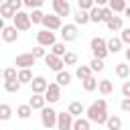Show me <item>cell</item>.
<instances>
[{"label": "cell", "mask_w": 130, "mask_h": 130, "mask_svg": "<svg viewBox=\"0 0 130 130\" xmlns=\"http://www.w3.org/2000/svg\"><path fill=\"white\" fill-rule=\"evenodd\" d=\"M28 106H30L32 110H43V108L47 106V100H45L43 93H32L30 100H28Z\"/></svg>", "instance_id": "obj_15"}, {"label": "cell", "mask_w": 130, "mask_h": 130, "mask_svg": "<svg viewBox=\"0 0 130 130\" xmlns=\"http://www.w3.org/2000/svg\"><path fill=\"white\" fill-rule=\"evenodd\" d=\"M89 69H91V73H100V71H104V59L93 57V59L89 61Z\"/></svg>", "instance_id": "obj_36"}, {"label": "cell", "mask_w": 130, "mask_h": 130, "mask_svg": "<svg viewBox=\"0 0 130 130\" xmlns=\"http://www.w3.org/2000/svg\"><path fill=\"white\" fill-rule=\"evenodd\" d=\"M89 49H91L93 57H98V59H106L110 55L108 53V47H106V39H102V37H93L89 41Z\"/></svg>", "instance_id": "obj_3"}, {"label": "cell", "mask_w": 130, "mask_h": 130, "mask_svg": "<svg viewBox=\"0 0 130 130\" xmlns=\"http://www.w3.org/2000/svg\"><path fill=\"white\" fill-rule=\"evenodd\" d=\"M67 112H69L73 118H79L81 114H85V106H83L81 102H71L69 108H67Z\"/></svg>", "instance_id": "obj_19"}, {"label": "cell", "mask_w": 130, "mask_h": 130, "mask_svg": "<svg viewBox=\"0 0 130 130\" xmlns=\"http://www.w3.org/2000/svg\"><path fill=\"white\" fill-rule=\"evenodd\" d=\"M98 91H100L102 95H108V93L114 91V83H112L110 79H102V81H98Z\"/></svg>", "instance_id": "obj_22"}, {"label": "cell", "mask_w": 130, "mask_h": 130, "mask_svg": "<svg viewBox=\"0 0 130 130\" xmlns=\"http://www.w3.org/2000/svg\"><path fill=\"white\" fill-rule=\"evenodd\" d=\"M106 26H108V30H112V32H118V30H122L124 28V20H122V16H112L108 22H106Z\"/></svg>", "instance_id": "obj_16"}, {"label": "cell", "mask_w": 130, "mask_h": 130, "mask_svg": "<svg viewBox=\"0 0 130 130\" xmlns=\"http://www.w3.org/2000/svg\"><path fill=\"white\" fill-rule=\"evenodd\" d=\"M89 75H91V69H89V65H77V69H75V77H77L79 81L87 79Z\"/></svg>", "instance_id": "obj_27"}, {"label": "cell", "mask_w": 130, "mask_h": 130, "mask_svg": "<svg viewBox=\"0 0 130 130\" xmlns=\"http://www.w3.org/2000/svg\"><path fill=\"white\" fill-rule=\"evenodd\" d=\"M59 30H61V39H63V43H71V41H75L77 35H79L75 22H73V24H63Z\"/></svg>", "instance_id": "obj_9"}, {"label": "cell", "mask_w": 130, "mask_h": 130, "mask_svg": "<svg viewBox=\"0 0 130 130\" xmlns=\"http://www.w3.org/2000/svg\"><path fill=\"white\" fill-rule=\"evenodd\" d=\"M0 37H2L4 43H16V41H18V30H16L14 24H6V26L0 30Z\"/></svg>", "instance_id": "obj_12"}, {"label": "cell", "mask_w": 130, "mask_h": 130, "mask_svg": "<svg viewBox=\"0 0 130 130\" xmlns=\"http://www.w3.org/2000/svg\"><path fill=\"white\" fill-rule=\"evenodd\" d=\"M122 39L120 37H112V39H108L106 41V47H108V53H120L122 51Z\"/></svg>", "instance_id": "obj_17"}, {"label": "cell", "mask_w": 130, "mask_h": 130, "mask_svg": "<svg viewBox=\"0 0 130 130\" xmlns=\"http://www.w3.org/2000/svg\"><path fill=\"white\" fill-rule=\"evenodd\" d=\"M114 73H116V77H120V79H128V77H130V65H128V63H118L116 69H114Z\"/></svg>", "instance_id": "obj_20"}, {"label": "cell", "mask_w": 130, "mask_h": 130, "mask_svg": "<svg viewBox=\"0 0 130 130\" xmlns=\"http://www.w3.org/2000/svg\"><path fill=\"white\" fill-rule=\"evenodd\" d=\"M73 20H75V24H87L89 22V12L87 10H77L75 14H73Z\"/></svg>", "instance_id": "obj_26"}, {"label": "cell", "mask_w": 130, "mask_h": 130, "mask_svg": "<svg viewBox=\"0 0 130 130\" xmlns=\"http://www.w3.org/2000/svg\"><path fill=\"white\" fill-rule=\"evenodd\" d=\"M28 16H30V22H32V24H41V22H43L45 12H43L41 8H32V10L28 12Z\"/></svg>", "instance_id": "obj_30"}, {"label": "cell", "mask_w": 130, "mask_h": 130, "mask_svg": "<svg viewBox=\"0 0 130 130\" xmlns=\"http://www.w3.org/2000/svg\"><path fill=\"white\" fill-rule=\"evenodd\" d=\"M16 67H6V69H2V79L4 81H10V79H16Z\"/></svg>", "instance_id": "obj_38"}, {"label": "cell", "mask_w": 130, "mask_h": 130, "mask_svg": "<svg viewBox=\"0 0 130 130\" xmlns=\"http://www.w3.org/2000/svg\"><path fill=\"white\" fill-rule=\"evenodd\" d=\"M77 6H79V10H89L95 4H93V0H77Z\"/></svg>", "instance_id": "obj_42"}, {"label": "cell", "mask_w": 130, "mask_h": 130, "mask_svg": "<svg viewBox=\"0 0 130 130\" xmlns=\"http://www.w3.org/2000/svg\"><path fill=\"white\" fill-rule=\"evenodd\" d=\"M108 116H110V114H108V102H106L104 98H98L89 108H85V118H87L89 122L98 124V126L106 124Z\"/></svg>", "instance_id": "obj_1"}, {"label": "cell", "mask_w": 130, "mask_h": 130, "mask_svg": "<svg viewBox=\"0 0 130 130\" xmlns=\"http://www.w3.org/2000/svg\"><path fill=\"white\" fill-rule=\"evenodd\" d=\"M30 89H32V93H45V89H47V85H49V81L43 77V75H35L32 79H30Z\"/></svg>", "instance_id": "obj_14"}, {"label": "cell", "mask_w": 130, "mask_h": 130, "mask_svg": "<svg viewBox=\"0 0 130 130\" xmlns=\"http://www.w3.org/2000/svg\"><path fill=\"white\" fill-rule=\"evenodd\" d=\"M4 26H6V20H4V18H2V16H0V30H2V28H4Z\"/></svg>", "instance_id": "obj_49"}, {"label": "cell", "mask_w": 130, "mask_h": 130, "mask_svg": "<svg viewBox=\"0 0 130 130\" xmlns=\"http://www.w3.org/2000/svg\"><path fill=\"white\" fill-rule=\"evenodd\" d=\"M120 39H122V43H126V45L130 47V28H122V32H120Z\"/></svg>", "instance_id": "obj_43"}, {"label": "cell", "mask_w": 130, "mask_h": 130, "mask_svg": "<svg viewBox=\"0 0 130 130\" xmlns=\"http://www.w3.org/2000/svg\"><path fill=\"white\" fill-rule=\"evenodd\" d=\"M43 95H45V100H47L49 104H57V102L61 100V85H59L57 81H53V83H49Z\"/></svg>", "instance_id": "obj_5"}, {"label": "cell", "mask_w": 130, "mask_h": 130, "mask_svg": "<svg viewBox=\"0 0 130 130\" xmlns=\"http://www.w3.org/2000/svg\"><path fill=\"white\" fill-rule=\"evenodd\" d=\"M2 2H4V0H0V4H2Z\"/></svg>", "instance_id": "obj_52"}, {"label": "cell", "mask_w": 130, "mask_h": 130, "mask_svg": "<svg viewBox=\"0 0 130 130\" xmlns=\"http://www.w3.org/2000/svg\"><path fill=\"white\" fill-rule=\"evenodd\" d=\"M30 53H32V57H35V59H43V57L47 55V51H45V47H41V45H37V47H35V49L30 51Z\"/></svg>", "instance_id": "obj_41"}, {"label": "cell", "mask_w": 130, "mask_h": 130, "mask_svg": "<svg viewBox=\"0 0 130 130\" xmlns=\"http://www.w3.org/2000/svg\"><path fill=\"white\" fill-rule=\"evenodd\" d=\"M87 12H89V22H102V6H93Z\"/></svg>", "instance_id": "obj_32"}, {"label": "cell", "mask_w": 130, "mask_h": 130, "mask_svg": "<svg viewBox=\"0 0 130 130\" xmlns=\"http://www.w3.org/2000/svg\"><path fill=\"white\" fill-rule=\"evenodd\" d=\"M122 98H130V81L122 83Z\"/></svg>", "instance_id": "obj_44"}, {"label": "cell", "mask_w": 130, "mask_h": 130, "mask_svg": "<svg viewBox=\"0 0 130 130\" xmlns=\"http://www.w3.org/2000/svg\"><path fill=\"white\" fill-rule=\"evenodd\" d=\"M95 6H108V0H93Z\"/></svg>", "instance_id": "obj_47"}, {"label": "cell", "mask_w": 130, "mask_h": 130, "mask_svg": "<svg viewBox=\"0 0 130 130\" xmlns=\"http://www.w3.org/2000/svg\"><path fill=\"white\" fill-rule=\"evenodd\" d=\"M89 124H91V122H89L87 118H81V116H79V118H75V120H73L71 130H89Z\"/></svg>", "instance_id": "obj_29"}, {"label": "cell", "mask_w": 130, "mask_h": 130, "mask_svg": "<svg viewBox=\"0 0 130 130\" xmlns=\"http://www.w3.org/2000/svg\"><path fill=\"white\" fill-rule=\"evenodd\" d=\"M43 61H45V65L51 69V71H61V69H65V63H63V59L61 57H57V55H53V53H47L45 57H43Z\"/></svg>", "instance_id": "obj_7"}, {"label": "cell", "mask_w": 130, "mask_h": 130, "mask_svg": "<svg viewBox=\"0 0 130 130\" xmlns=\"http://www.w3.org/2000/svg\"><path fill=\"white\" fill-rule=\"evenodd\" d=\"M124 55H126V61H128V63H130V47H128V49H126V51H124Z\"/></svg>", "instance_id": "obj_48"}, {"label": "cell", "mask_w": 130, "mask_h": 130, "mask_svg": "<svg viewBox=\"0 0 130 130\" xmlns=\"http://www.w3.org/2000/svg\"><path fill=\"white\" fill-rule=\"evenodd\" d=\"M71 79H73V75L69 73V71H65V69H61V71H57V75H55V81L63 87V85H69L71 83Z\"/></svg>", "instance_id": "obj_18"}, {"label": "cell", "mask_w": 130, "mask_h": 130, "mask_svg": "<svg viewBox=\"0 0 130 130\" xmlns=\"http://www.w3.org/2000/svg\"><path fill=\"white\" fill-rule=\"evenodd\" d=\"M108 6L112 8L114 14H120V12H124V8L128 6V2H126V0H108Z\"/></svg>", "instance_id": "obj_24"}, {"label": "cell", "mask_w": 130, "mask_h": 130, "mask_svg": "<svg viewBox=\"0 0 130 130\" xmlns=\"http://www.w3.org/2000/svg\"><path fill=\"white\" fill-rule=\"evenodd\" d=\"M106 130H108V128H106Z\"/></svg>", "instance_id": "obj_53"}, {"label": "cell", "mask_w": 130, "mask_h": 130, "mask_svg": "<svg viewBox=\"0 0 130 130\" xmlns=\"http://www.w3.org/2000/svg\"><path fill=\"white\" fill-rule=\"evenodd\" d=\"M53 43H57V39H55V32H53V30L41 28V30L37 32V45H41V47H51Z\"/></svg>", "instance_id": "obj_6"}, {"label": "cell", "mask_w": 130, "mask_h": 130, "mask_svg": "<svg viewBox=\"0 0 130 130\" xmlns=\"http://www.w3.org/2000/svg\"><path fill=\"white\" fill-rule=\"evenodd\" d=\"M120 108H122L124 112H130V98H122V102H120Z\"/></svg>", "instance_id": "obj_45"}, {"label": "cell", "mask_w": 130, "mask_h": 130, "mask_svg": "<svg viewBox=\"0 0 130 130\" xmlns=\"http://www.w3.org/2000/svg\"><path fill=\"white\" fill-rule=\"evenodd\" d=\"M6 2H8L14 10H20V8H22V0H6Z\"/></svg>", "instance_id": "obj_46"}, {"label": "cell", "mask_w": 130, "mask_h": 130, "mask_svg": "<svg viewBox=\"0 0 130 130\" xmlns=\"http://www.w3.org/2000/svg\"><path fill=\"white\" fill-rule=\"evenodd\" d=\"M12 24L16 26L18 32H24V30H28V28L32 26L30 16H28V12H24V10H16V12H14V16H12Z\"/></svg>", "instance_id": "obj_2"}, {"label": "cell", "mask_w": 130, "mask_h": 130, "mask_svg": "<svg viewBox=\"0 0 130 130\" xmlns=\"http://www.w3.org/2000/svg\"><path fill=\"white\" fill-rule=\"evenodd\" d=\"M14 12H16V10H14V8H12V6H10V4L6 2V0H4L2 4H0V16H2L4 20L12 18V16H14Z\"/></svg>", "instance_id": "obj_25"}, {"label": "cell", "mask_w": 130, "mask_h": 130, "mask_svg": "<svg viewBox=\"0 0 130 130\" xmlns=\"http://www.w3.org/2000/svg\"><path fill=\"white\" fill-rule=\"evenodd\" d=\"M51 53L57 55V57H63L67 51H65V43H53L51 45Z\"/></svg>", "instance_id": "obj_37"}, {"label": "cell", "mask_w": 130, "mask_h": 130, "mask_svg": "<svg viewBox=\"0 0 130 130\" xmlns=\"http://www.w3.org/2000/svg\"><path fill=\"white\" fill-rule=\"evenodd\" d=\"M112 16H114L112 8H110V6H102V22H108Z\"/></svg>", "instance_id": "obj_40"}, {"label": "cell", "mask_w": 130, "mask_h": 130, "mask_svg": "<svg viewBox=\"0 0 130 130\" xmlns=\"http://www.w3.org/2000/svg\"><path fill=\"white\" fill-rule=\"evenodd\" d=\"M16 79L20 81V85H24V83H30V79H32V71H30V67L18 69V73H16Z\"/></svg>", "instance_id": "obj_21"}, {"label": "cell", "mask_w": 130, "mask_h": 130, "mask_svg": "<svg viewBox=\"0 0 130 130\" xmlns=\"http://www.w3.org/2000/svg\"><path fill=\"white\" fill-rule=\"evenodd\" d=\"M124 14H126V16L130 18V6H126V8H124Z\"/></svg>", "instance_id": "obj_50"}, {"label": "cell", "mask_w": 130, "mask_h": 130, "mask_svg": "<svg viewBox=\"0 0 130 130\" xmlns=\"http://www.w3.org/2000/svg\"><path fill=\"white\" fill-rule=\"evenodd\" d=\"M51 4H53V12H55L59 18L71 14V6H69L67 0H51Z\"/></svg>", "instance_id": "obj_11"}, {"label": "cell", "mask_w": 130, "mask_h": 130, "mask_svg": "<svg viewBox=\"0 0 130 130\" xmlns=\"http://www.w3.org/2000/svg\"><path fill=\"white\" fill-rule=\"evenodd\" d=\"M20 87H22V85H20V81H18V79H10V81H4V89H6L8 93H16Z\"/></svg>", "instance_id": "obj_35"}, {"label": "cell", "mask_w": 130, "mask_h": 130, "mask_svg": "<svg viewBox=\"0 0 130 130\" xmlns=\"http://www.w3.org/2000/svg\"><path fill=\"white\" fill-rule=\"evenodd\" d=\"M73 116L69 114V112H57V130H71V126H73Z\"/></svg>", "instance_id": "obj_10"}, {"label": "cell", "mask_w": 130, "mask_h": 130, "mask_svg": "<svg viewBox=\"0 0 130 130\" xmlns=\"http://www.w3.org/2000/svg\"><path fill=\"white\" fill-rule=\"evenodd\" d=\"M106 128L108 130H122V118L120 116H108Z\"/></svg>", "instance_id": "obj_23"}, {"label": "cell", "mask_w": 130, "mask_h": 130, "mask_svg": "<svg viewBox=\"0 0 130 130\" xmlns=\"http://www.w3.org/2000/svg\"><path fill=\"white\" fill-rule=\"evenodd\" d=\"M12 118V108L8 104H0V122H8Z\"/></svg>", "instance_id": "obj_31"}, {"label": "cell", "mask_w": 130, "mask_h": 130, "mask_svg": "<svg viewBox=\"0 0 130 130\" xmlns=\"http://www.w3.org/2000/svg\"><path fill=\"white\" fill-rule=\"evenodd\" d=\"M35 61H37V59L32 57V53H20V55H16L14 65H16L18 69H24V67H32Z\"/></svg>", "instance_id": "obj_13"}, {"label": "cell", "mask_w": 130, "mask_h": 130, "mask_svg": "<svg viewBox=\"0 0 130 130\" xmlns=\"http://www.w3.org/2000/svg\"><path fill=\"white\" fill-rule=\"evenodd\" d=\"M0 77H2V69H0Z\"/></svg>", "instance_id": "obj_51"}, {"label": "cell", "mask_w": 130, "mask_h": 130, "mask_svg": "<svg viewBox=\"0 0 130 130\" xmlns=\"http://www.w3.org/2000/svg\"><path fill=\"white\" fill-rule=\"evenodd\" d=\"M30 114H32V108H30L28 104H22V106H18V108H16V116H18L20 120H28V118H30Z\"/></svg>", "instance_id": "obj_28"}, {"label": "cell", "mask_w": 130, "mask_h": 130, "mask_svg": "<svg viewBox=\"0 0 130 130\" xmlns=\"http://www.w3.org/2000/svg\"><path fill=\"white\" fill-rule=\"evenodd\" d=\"M39 112H41V124H43V128L51 130V128L57 126V112H55L51 106H45V108L39 110Z\"/></svg>", "instance_id": "obj_4"}, {"label": "cell", "mask_w": 130, "mask_h": 130, "mask_svg": "<svg viewBox=\"0 0 130 130\" xmlns=\"http://www.w3.org/2000/svg\"><path fill=\"white\" fill-rule=\"evenodd\" d=\"M61 59H63V63H65V67H67V65H77V61H79V57H77V53H73V51H67V53H65V55L61 57Z\"/></svg>", "instance_id": "obj_33"}, {"label": "cell", "mask_w": 130, "mask_h": 130, "mask_svg": "<svg viewBox=\"0 0 130 130\" xmlns=\"http://www.w3.org/2000/svg\"><path fill=\"white\" fill-rule=\"evenodd\" d=\"M45 4V0H22V6H26V8H41Z\"/></svg>", "instance_id": "obj_39"}, {"label": "cell", "mask_w": 130, "mask_h": 130, "mask_svg": "<svg viewBox=\"0 0 130 130\" xmlns=\"http://www.w3.org/2000/svg\"><path fill=\"white\" fill-rule=\"evenodd\" d=\"M81 85H83V89H85V91H93V89H98V79H95L93 75H89L87 79H83V81H81Z\"/></svg>", "instance_id": "obj_34"}, {"label": "cell", "mask_w": 130, "mask_h": 130, "mask_svg": "<svg viewBox=\"0 0 130 130\" xmlns=\"http://www.w3.org/2000/svg\"><path fill=\"white\" fill-rule=\"evenodd\" d=\"M41 24H43V26H45L47 30H53V32H55V30H59V28L63 26L61 18H59V16H57L55 12H53V14H45V16H43V22H41Z\"/></svg>", "instance_id": "obj_8"}]
</instances>
